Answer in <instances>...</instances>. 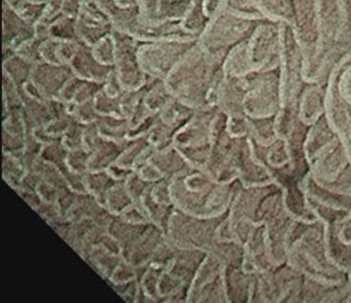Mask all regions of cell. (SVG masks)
<instances>
[{"label":"cell","instance_id":"cell-1","mask_svg":"<svg viewBox=\"0 0 351 303\" xmlns=\"http://www.w3.org/2000/svg\"><path fill=\"white\" fill-rule=\"evenodd\" d=\"M197 40L139 42L138 59L141 68L149 77L165 79Z\"/></svg>","mask_w":351,"mask_h":303},{"label":"cell","instance_id":"cell-2","mask_svg":"<svg viewBox=\"0 0 351 303\" xmlns=\"http://www.w3.org/2000/svg\"><path fill=\"white\" fill-rule=\"evenodd\" d=\"M71 66L73 73L77 77L97 83L106 81L114 69V66L98 62L92 54L91 47L82 42L77 55L71 61Z\"/></svg>","mask_w":351,"mask_h":303},{"label":"cell","instance_id":"cell-3","mask_svg":"<svg viewBox=\"0 0 351 303\" xmlns=\"http://www.w3.org/2000/svg\"><path fill=\"white\" fill-rule=\"evenodd\" d=\"M92 48V54L98 62L104 65L114 66L116 59V44L112 34H108L104 38L96 42Z\"/></svg>","mask_w":351,"mask_h":303},{"label":"cell","instance_id":"cell-4","mask_svg":"<svg viewBox=\"0 0 351 303\" xmlns=\"http://www.w3.org/2000/svg\"><path fill=\"white\" fill-rule=\"evenodd\" d=\"M114 3H116L119 7L124 8V9L138 5H137V0H114Z\"/></svg>","mask_w":351,"mask_h":303}]
</instances>
